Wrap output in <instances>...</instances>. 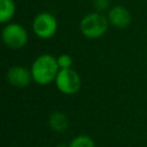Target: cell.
Instances as JSON below:
<instances>
[{
	"label": "cell",
	"instance_id": "cell-1",
	"mask_svg": "<svg viewBox=\"0 0 147 147\" xmlns=\"http://www.w3.org/2000/svg\"><path fill=\"white\" fill-rule=\"evenodd\" d=\"M57 60L51 54H42L38 56L31 67L32 78L40 85H47L56 79L59 74Z\"/></svg>",
	"mask_w": 147,
	"mask_h": 147
},
{
	"label": "cell",
	"instance_id": "cell-2",
	"mask_svg": "<svg viewBox=\"0 0 147 147\" xmlns=\"http://www.w3.org/2000/svg\"><path fill=\"white\" fill-rule=\"evenodd\" d=\"M108 29V20L100 13H91L80 21V31L86 38L96 39Z\"/></svg>",
	"mask_w": 147,
	"mask_h": 147
},
{
	"label": "cell",
	"instance_id": "cell-3",
	"mask_svg": "<svg viewBox=\"0 0 147 147\" xmlns=\"http://www.w3.org/2000/svg\"><path fill=\"white\" fill-rule=\"evenodd\" d=\"M57 88L63 94H75L80 88L82 82L79 75L70 69H60L56 79H55Z\"/></svg>",
	"mask_w": 147,
	"mask_h": 147
},
{
	"label": "cell",
	"instance_id": "cell-4",
	"mask_svg": "<svg viewBox=\"0 0 147 147\" xmlns=\"http://www.w3.org/2000/svg\"><path fill=\"white\" fill-rule=\"evenodd\" d=\"M33 32L41 39H48L53 37L57 29L56 18L49 13L38 14L32 23Z\"/></svg>",
	"mask_w": 147,
	"mask_h": 147
},
{
	"label": "cell",
	"instance_id": "cell-5",
	"mask_svg": "<svg viewBox=\"0 0 147 147\" xmlns=\"http://www.w3.org/2000/svg\"><path fill=\"white\" fill-rule=\"evenodd\" d=\"M2 40L8 47L18 49L25 46L28 41V33L20 24H8L2 30Z\"/></svg>",
	"mask_w": 147,
	"mask_h": 147
},
{
	"label": "cell",
	"instance_id": "cell-6",
	"mask_svg": "<svg viewBox=\"0 0 147 147\" xmlns=\"http://www.w3.org/2000/svg\"><path fill=\"white\" fill-rule=\"evenodd\" d=\"M32 78L31 71L22 65H14L7 71V80L16 87H24L30 84Z\"/></svg>",
	"mask_w": 147,
	"mask_h": 147
},
{
	"label": "cell",
	"instance_id": "cell-7",
	"mask_svg": "<svg viewBox=\"0 0 147 147\" xmlns=\"http://www.w3.org/2000/svg\"><path fill=\"white\" fill-rule=\"evenodd\" d=\"M108 21L116 28L124 29L131 22V14L123 6H115L108 13Z\"/></svg>",
	"mask_w": 147,
	"mask_h": 147
},
{
	"label": "cell",
	"instance_id": "cell-8",
	"mask_svg": "<svg viewBox=\"0 0 147 147\" xmlns=\"http://www.w3.org/2000/svg\"><path fill=\"white\" fill-rule=\"evenodd\" d=\"M48 124H49V126H51V129L53 131L61 133V132H63V131H65L68 129L69 121H68V117L63 113L55 111L49 116Z\"/></svg>",
	"mask_w": 147,
	"mask_h": 147
},
{
	"label": "cell",
	"instance_id": "cell-9",
	"mask_svg": "<svg viewBox=\"0 0 147 147\" xmlns=\"http://www.w3.org/2000/svg\"><path fill=\"white\" fill-rule=\"evenodd\" d=\"M15 14V3L13 0H0V22L6 23Z\"/></svg>",
	"mask_w": 147,
	"mask_h": 147
},
{
	"label": "cell",
	"instance_id": "cell-10",
	"mask_svg": "<svg viewBox=\"0 0 147 147\" xmlns=\"http://www.w3.org/2000/svg\"><path fill=\"white\" fill-rule=\"evenodd\" d=\"M68 147H95L93 139L86 134L75 137L68 145Z\"/></svg>",
	"mask_w": 147,
	"mask_h": 147
},
{
	"label": "cell",
	"instance_id": "cell-11",
	"mask_svg": "<svg viewBox=\"0 0 147 147\" xmlns=\"http://www.w3.org/2000/svg\"><path fill=\"white\" fill-rule=\"evenodd\" d=\"M56 60L60 69H70L72 65V57L69 54H61Z\"/></svg>",
	"mask_w": 147,
	"mask_h": 147
},
{
	"label": "cell",
	"instance_id": "cell-12",
	"mask_svg": "<svg viewBox=\"0 0 147 147\" xmlns=\"http://www.w3.org/2000/svg\"><path fill=\"white\" fill-rule=\"evenodd\" d=\"M93 6L98 11L106 10L109 7V0H93Z\"/></svg>",
	"mask_w": 147,
	"mask_h": 147
}]
</instances>
